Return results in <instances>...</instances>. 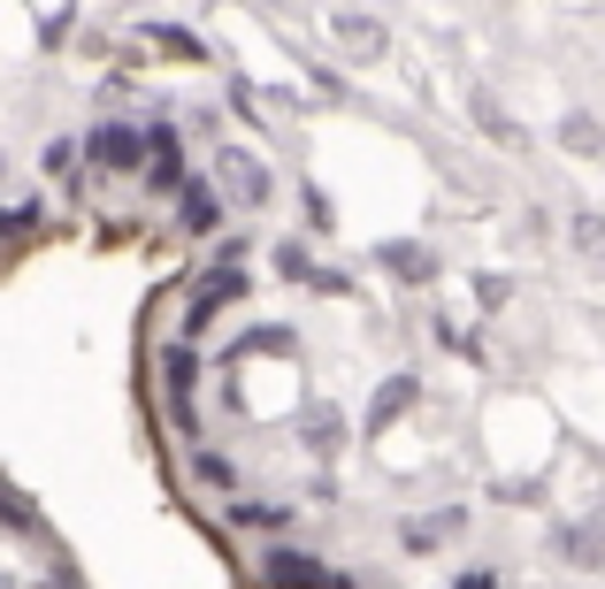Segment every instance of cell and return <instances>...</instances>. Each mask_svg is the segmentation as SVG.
Returning a JSON list of instances; mask_svg holds the SVG:
<instances>
[{
    "label": "cell",
    "mask_w": 605,
    "mask_h": 589,
    "mask_svg": "<svg viewBox=\"0 0 605 589\" xmlns=\"http://www.w3.org/2000/svg\"><path fill=\"white\" fill-rule=\"evenodd\" d=\"M0 589H77V567L62 559V536L31 513V498L0 475Z\"/></svg>",
    "instance_id": "obj_1"
}]
</instances>
